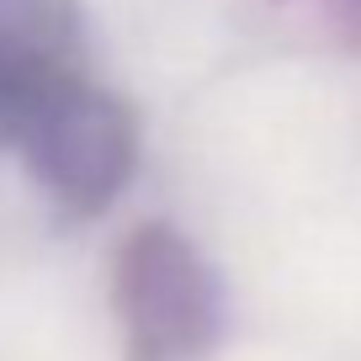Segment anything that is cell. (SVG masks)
Wrapping results in <instances>:
<instances>
[{
  "mask_svg": "<svg viewBox=\"0 0 361 361\" xmlns=\"http://www.w3.org/2000/svg\"><path fill=\"white\" fill-rule=\"evenodd\" d=\"M0 128L22 154V165L69 213H102L128 186L138 159L128 112L106 90L85 85L64 69H48L43 80H32L0 112Z\"/></svg>",
  "mask_w": 361,
  "mask_h": 361,
  "instance_id": "cell-1",
  "label": "cell"
},
{
  "mask_svg": "<svg viewBox=\"0 0 361 361\" xmlns=\"http://www.w3.org/2000/svg\"><path fill=\"white\" fill-rule=\"evenodd\" d=\"M117 308L133 361H197L224 324V293L207 260L165 224L128 239L117 260Z\"/></svg>",
  "mask_w": 361,
  "mask_h": 361,
  "instance_id": "cell-2",
  "label": "cell"
},
{
  "mask_svg": "<svg viewBox=\"0 0 361 361\" xmlns=\"http://www.w3.org/2000/svg\"><path fill=\"white\" fill-rule=\"evenodd\" d=\"M48 69H54V59L43 54L37 32H22L16 11H6V0H0V112H6L32 80H43Z\"/></svg>",
  "mask_w": 361,
  "mask_h": 361,
  "instance_id": "cell-3",
  "label": "cell"
}]
</instances>
